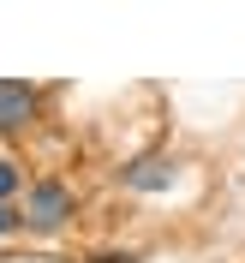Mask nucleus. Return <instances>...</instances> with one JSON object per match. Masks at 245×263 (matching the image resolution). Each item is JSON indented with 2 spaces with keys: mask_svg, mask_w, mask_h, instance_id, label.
I'll return each mask as SVG.
<instances>
[{
  "mask_svg": "<svg viewBox=\"0 0 245 263\" xmlns=\"http://www.w3.org/2000/svg\"><path fill=\"white\" fill-rule=\"evenodd\" d=\"M72 215V192H66L60 180H42V185H30V197H24V221H30L36 233H54Z\"/></svg>",
  "mask_w": 245,
  "mask_h": 263,
  "instance_id": "f257e3e1",
  "label": "nucleus"
},
{
  "mask_svg": "<svg viewBox=\"0 0 245 263\" xmlns=\"http://www.w3.org/2000/svg\"><path fill=\"white\" fill-rule=\"evenodd\" d=\"M30 114H36V90H30V84H6V78H0V132L30 126Z\"/></svg>",
  "mask_w": 245,
  "mask_h": 263,
  "instance_id": "f03ea898",
  "label": "nucleus"
},
{
  "mask_svg": "<svg viewBox=\"0 0 245 263\" xmlns=\"http://www.w3.org/2000/svg\"><path fill=\"white\" fill-rule=\"evenodd\" d=\"M126 185L131 192H167V185H174V162H162V156H156V162H138L126 174Z\"/></svg>",
  "mask_w": 245,
  "mask_h": 263,
  "instance_id": "7ed1b4c3",
  "label": "nucleus"
},
{
  "mask_svg": "<svg viewBox=\"0 0 245 263\" xmlns=\"http://www.w3.org/2000/svg\"><path fill=\"white\" fill-rule=\"evenodd\" d=\"M12 192H18V167H12V162H0V203H6Z\"/></svg>",
  "mask_w": 245,
  "mask_h": 263,
  "instance_id": "20e7f679",
  "label": "nucleus"
},
{
  "mask_svg": "<svg viewBox=\"0 0 245 263\" xmlns=\"http://www.w3.org/2000/svg\"><path fill=\"white\" fill-rule=\"evenodd\" d=\"M12 228H18V215L6 210V203H0V233H12Z\"/></svg>",
  "mask_w": 245,
  "mask_h": 263,
  "instance_id": "39448f33",
  "label": "nucleus"
},
{
  "mask_svg": "<svg viewBox=\"0 0 245 263\" xmlns=\"http://www.w3.org/2000/svg\"><path fill=\"white\" fill-rule=\"evenodd\" d=\"M96 263H138V257H126V251H120V257H114V251H108V257H96Z\"/></svg>",
  "mask_w": 245,
  "mask_h": 263,
  "instance_id": "423d86ee",
  "label": "nucleus"
}]
</instances>
